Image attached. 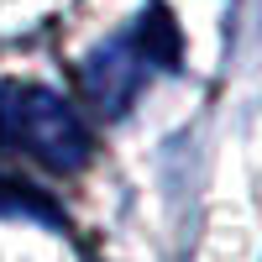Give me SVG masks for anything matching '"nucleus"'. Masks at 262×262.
I'll return each mask as SVG.
<instances>
[{
	"label": "nucleus",
	"mask_w": 262,
	"mask_h": 262,
	"mask_svg": "<svg viewBox=\"0 0 262 262\" xmlns=\"http://www.w3.org/2000/svg\"><path fill=\"white\" fill-rule=\"evenodd\" d=\"M147 74H152V63L137 53L131 32H116V37L95 42V48L84 53V63H79V84H84L90 105H95L105 121H121L131 105H137Z\"/></svg>",
	"instance_id": "nucleus-2"
},
{
	"label": "nucleus",
	"mask_w": 262,
	"mask_h": 262,
	"mask_svg": "<svg viewBox=\"0 0 262 262\" xmlns=\"http://www.w3.org/2000/svg\"><path fill=\"white\" fill-rule=\"evenodd\" d=\"M0 147H16L53 173H79L95 158V131L48 84H0Z\"/></svg>",
	"instance_id": "nucleus-1"
},
{
	"label": "nucleus",
	"mask_w": 262,
	"mask_h": 262,
	"mask_svg": "<svg viewBox=\"0 0 262 262\" xmlns=\"http://www.w3.org/2000/svg\"><path fill=\"white\" fill-rule=\"evenodd\" d=\"M0 215H21V221H37V226L63 231V210H58L42 189L16 184V179H0Z\"/></svg>",
	"instance_id": "nucleus-4"
},
{
	"label": "nucleus",
	"mask_w": 262,
	"mask_h": 262,
	"mask_svg": "<svg viewBox=\"0 0 262 262\" xmlns=\"http://www.w3.org/2000/svg\"><path fill=\"white\" fill-rule=\"evenodd\" d=\"M131 42H137V53L152 63V69H179V53H184V37H179V21L163 0H152V6L137 16V27H126Z\"/></svg>",
	"instance_id": "nucleus-3"
}]
</instances>
